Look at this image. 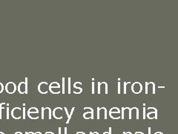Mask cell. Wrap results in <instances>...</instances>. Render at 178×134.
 Segmentation results:
<instances>
[{
  "label": "cell",
  "mask_w": 178,
  "mask_h": 134,
  "mask_svg": "<svg viewBox=\"0 0 178 134\" xmlns=\"http://www.w3.org/2000/svg\"><path fill=\"white\" fill-rule=\"evenodd\" d=\"M148 93V82H146V94Z\"/></svg>",
  "instance_id": "cb8c5ba5"
},
{
  "label": "cell",
  "mask_w": 178,
  "mask_h": 134,
  "mask_svg": "<svg viewBox=\"0 0 178 134\" xmlns=\"http://www.w3.org/2000/svg\"><path fill=\"white\" fill-rule=\"evenodd\" d=\"M5 89L6 91H7V93L11 94V93H13V92H15V91L16 90V86L14 83L9 82V83H7V85H6Z\"/></svg>",
  "instance_id": "7a4b0ae2"
},
{
  "label": "cell",
  "mask_w": 178,
  "mask_h": 134,
  "mask_svg": "<svg viewBox=\"0 0 178 134\" xmlns=\"http://www.w3.org/2000/svg\"><path fill=\"white\" fill-rule=\"evenodd\" d=\"M123 134H132V133H130V132H127V133H123Z\"/></svg>",
  "instance_id": "8d00e7d4"
},
{
  "label": "cell",
  "mask_w": 178,
  "mask_h": 134,
  "mask_svg": "<svg viewBox=\"0 0 178 134\" xmlns=\"http://www.w3.org/2000/svg\"><path fill=\"white\" fill-rule=\"evenodd\" d=\"M146 108L144 107L143 108V118L144 119L146 118Z\"/></svg>",
  "instance_id": "f546056e"
},
{
  "label": "cell",
  "mask_w": 178,
  "mask_h": 134,
  "mask_svg": "<svg viewBox=\"0 0 178 134\" xmlns=\"http://www.w3.org/2000/svg\"><path fill=\"white\" fill-rule=\"evenodd\" d=\"M48 89H49V86H48V83L46 82H42V83H39V86H38V89L42 94L47 93Z\"/></svg>",
  "instance_id": "3957f363"
},
{
  "label": "cell",
  "mask_w": 178,
  "mask_h": 134,
  "mask_svg": "<svg viewBox=\"0 0 178 134\" xmlns=\"http://www.w3.org/2000/svg\"><path fill=\"white\" fill-rule=\"evenodd\" d=\"M109 112H119V113H120V109L117 107H113L110 109Z\"/></svg>",
  "instance_id": "e0dca14e"
},
{
  "label": "cell",
  "mask_w": 178,
  "mask_h": 134,
  "mask_svg": "<svg viewBox=\"0 0 178 134\" xmlns=\"http://www.w3.org/2000/svg\"><path fill=\"white\" fill-rule=\"evenodd\" d=\"M28 117L32 119H36L39 118V112H28Z\"/></svg>",
  "instance_id": "4fadbf2b"
},
{
  "label": "cell",
  "mask_w": 178,
  "mask_h": 134,
  "mask_svg": "<svg viewBox=\"0 0 178 134\" xmlns=\"http://www.w3.org/2000/svg\"><path fill=\"white\" fill-rule=\"evenodd\" d=\"M103 134H112V128H109V132H105Z\"/></svg>",
  "instance_id": "f1b7e54d"
},
{
  "label": "cell",
  "mask_w": 178,
  "mask_h": 134,
  "mask_svg": "<svg viewBox=\"0 0 178 134\" xmlns=\"http://www.w3.org/2000/svg\"><path fill=\"white\" fill-rule=\"evenodd\" d=\"M98 93L100 94L101 93V91H100V82L98 83Z\"/></svg>",
  "instance_id": "83f0119b"
},
{
  "label": "cell",
  "mask_w": 178,
  "mask_h": 134,
  "mask_svg": "<svg viewBox=\"0 0 178 134\" xmlns=\"http://www.w3.org/2000/svg\"><path fill=\"white\" fill-rule=\"evenodd\" d=\"M90 134H99V133H97V132H94V133H93V132H91Z\"/></svg>",
  "instance_id": "836d02e7"
},
{
  "label": "cell",
  "mask_w": 178,
  "mask_h": 134,
  "mask_svg": "<svg viewBox=\"0 0 178 134\" xmlns=\"http://www.w3.org/2000/svg\"><path fill=\"white\" fill-rule=\"evenodd\" d=\"M18 89H19V93L23 94V93H27V85L26 83H24V82H21L19 83V86H18Z\"/></svg>",
  "instance_id": "ba28073f"
},
{
  "label": "cell",
  "mask_w": 178,
  "mask_h": 134,
  "mask_svg": "<svg viewBox=\"0 0 178 134\" xmlns=\"http://www.w3.org/2000/svg\"><path fill=\"white\" fill-rule=\"evenodd\" d=\"M154 134H163V133H161V132H157V133H155Z\"/></svg>",
  "instance_id": "e575fe53"
},
{
  "label": "cell",
  "mask_w": 178,
  "mask_h": 134,
  "mask_svg": "<svg viewBox=\"0 0 178 134\" xmlns=\"http://www.w3.org/2000/svg\"><path fill=\"white\" fill-rule=\"evenodd\" d=\"M68 93H71V78H68Z\"/></svg>",
  "instance_id": "ffe728a7"
},
{
  "label": "cell",
  "mask_w": 178,
  "mask_h": 134,
  "mask_svg": "<svg viewBox=\"0 0 178 134\" xmlns=\"http://www.w3.org/2000/svg\"><path fill=\"white\" fill-rule=\"evenodd\" d=\"M11 115L14 118L19 119V118H21V115H22V110H21V109L19 107H15L12 110Z\"/></svg>",
  "instance_id": "5b68a950"
},
{
  "label": "cell",
  "mask_w": 178,
  "mask_h": 134,
  "mask_svg": "<svg viewBox=\"0 0 178 134\" xmlns=\"http://www.w3.org/2000/svg\"><path fill=\"white\" fill-rule=\"evenodd\" d=\"M130 117L131 118H139V109L137 107H133L130 109Z\"/></svg>",
  "instance_id": "52a82bcc"
},
{
  "label": "cell",
  "mask_w": 178,
  "mask_h": 134,
  "mask_svg": "<svg viewBox=\"0 0 178 134\" xmlns=\"http://www.w3.org/2000/svg\"><path fill=\"white\" fill-rule=\"evenodd\" d=\"M3 89H4V86H3L2 83H0V93L3 91Z\"/></svg>",
  "instance_id": "d4e9b609"
},
{
  "label": "cell",
  "mask_w": 178,
  "mask_h": 134,
  "mask_svg": "<svg viewBox=\"0 0 178 134\" xmlns=\"http://www.w3.org/2000/svg\"><path fill=\"white\" fill-rule=\"evenodd\" d=\"M0 134H4L3 133H1V132H0Z\"/></svg>",
  "instance_id": "60d3db41"
},
{
  "label": "cell",
  "mask_w": 178,
  "mask_h": 134,
  "mask_svg": "<svg viewBox=\"0 0 178 134\" xmlns=\"http://www.w3.org/2000/svg\"><path fill=\"white\" fill-rule=\"evenodd\" d=\"M62 93H65V78H62Z\"/></svg>",
  "instance_id": "44dd1931"
},
{
  "label": "cell",
  "mask_w": 178,
  "mask_h": 134,
  "mask_svg": "<svg viewBox=\"0 0 178 134\" xmlns=\"http://www.w3.org/2000/svg\"><path fill=\"white\" fill-rule=\"evenodd\" d=\"M28 112H39V110H38L37 108L32 107V108H30V109H28Z\"/></svg>",
  "instance_id": "ac0fdd59"
},
{
  "label": "cell",
  "mask_w": 178,
  "mask_h": 134,
  "mask_svg": "<svg viewBox=\"0 0 178 134\" xmlns=\"http://www.w3.org/2000/svg\"><path fill=\"white\" fill-rule=\"evenodd\" d=\"M128 83H129V82H125L124 83V93L126 94V90H127V88H126V86H127Z\"/></svg>",
  "instance_id": "603a6c76"
},
{
  "label": "cell",
  "mask_w": 178,
  "mask_h": 134,
  "mask_svg": "<svg viewBox=\"0 0 178 134\" xmlns=\"http://www.w3.org/2000/svg\"><path fill=\"white\" fill-rule=\"evenodd\" d=\"M109 115H110V117L113 119H119V118H121V115H120V113L119 112H109Z\"/></svg>",
  "instance_id": "7c38bea8"
},
{
  "label": "cell",
  "mask_w": 178,
  "mask_h": 134,
  "mask_svg": "<svg viewBox=\"0 0 178 134\" xmlns=\"http://www.w3.org/2000/svg\"><path fill=\"white\" fill-rule=\"evenodd\" d=\"M147 109H148V112H155V111H157L156 108L154 107H148Z\"/></svg>",
  "instance_id": "7402d4cb"
},
{
  "label": "cell",
  "mask_w": 178,
  "mask_h": 134,
  "mask_svg": "<svg viewBox=\"0 0 178 134\" xmlns=\"http://www.w3.org/2000/svg\"><path fill=\"white\" fill-rule=\"evenodd\" d=\"M53 115L54 118L57 119H61L62 118V109L61 107H57L53 111Z\"/></svg>",
  "instance_id": "8992f818"
},
{
  "label": "cell",
  "mask_w": 178,
  "mask_h": 134,
  "mask_svg": "<svg viewBox=\"0 0 178 134\" xmlns=\"http://www.w3.org/2000/svg\"><path fill=\"white\" fill-rule=\"evenodd\" d=\"M83 118L86 119H90V118H94V110L93 111H88L83 114Z\"/></svg>",
  "instance_id": "9c48e42d"
},
{
  "label": "cell",
  "mask_w": 178,
  "mask_h": 134,
  "mask_svg": "<svg viewBox=\"0 0 178 134\" xmlns=\"http://www.w3.org/2000/svg\"><path fill=\"white\" fill-rule=\"evenodd\" d=\"M135 134H144V133H143L142 132H136Z\"/></svg>",
  "instance_id": "d6a6232c"
},
{
  "label": "cell",
  "mask_w": 178,
  "mask_h": 134,
  "mask_svg": "<svg viewBox=\"0 0 178 134\" xmlns=\"http://www.w3.org/2000/svg\"><path fill=\"white\" fill-rule=\"evenodd\" d=\"M100 115L103 116V118L104 119H107V110L105 107H101L100 108Z\"/></svg>",
  "instance_id": "8fae6325"
},
{
  "label": "cell",
  "mask_w": 178,
  "mask_h": 134,
  "mask_svg": "<svg viewBox=\"0 0 178 134\" xmlns=\"http://www.w3.org/2000/svg\"><path fill=\"white\" fill-rule=\"evenodd\" d=\"M97 119H100V107L97 108Z\"/></svg>",
  "instance_id": "484cf974"
},
{
  "label": "cell",
  "mask_w": 178,
  "mask_h": 134,
  "mask_svg": "<svg viewBox=\"0 0 178 134\" xmlns=\"http://www.w3.org/2000/svg\"><path fill=\"white\" fill-rule=\"evenodd\" d=\"M74 87L76 89H78V90H79V92H80V93H81V92H83V89H82L81 87H79V86H77V85H76V83H74Z\"/></svg>",
  "instance_id": "d6986e66"
},
{
  "label": "cell",
  "mask_w": 178,
  "mask_h": 134,
  "mask_svg": "<svg viewBox=\"0 0 178 134\" xmlns=\"http://www.w3.org/2000/svg\"><path fill=\"white\" fill-rule=\"evenodd\" d=\"M59 134H61V128H60V127L59 128Z\"/></svg>",
  "instance_id": "f35d334b"
},
{
  "label": "cell",
  "mask_w": 178,
  "mask_h": 134,
  "mask_svg": "<svg viewBox=\"0 0 178 134\" xmlns=\"http://www.w3.org/2000/svg\"><path fill=\"white\" fill-rule=\"evenodd\" d=\"M65 134H67V128H66V127L65 128Z\"/></svg>",
  "instance_id": "74e56055"
},
{
  "label": "cell",
  "mask_w": 178,
  "mask_h": 134,
  "mask_svg": "<svg viewBox=\"0 0 178 134\" xmlns=\"http://www.w3.org/2000/svg\"><path fill=\"white\" fill-rule=\"evenodd\" d=\"M131 91L135 94L140 93L143 91V85L140 82H134L131 85Z\"/></svg>",
  "instance_id": "6da1fadb"
},
{
  "label": "cell",
  "mask_w": 178,
  "mask_h": 134,
  "mask_svg": "<svg viewBox=\"0 0 178 134\" xmlns=\"http://www.w3.org/2000/svg\"><path fill=\"white\" fill-rule=\"evenodd\" d=\"M77 134H86V133H83V132H77Z\"/></svg>",
  "instance_id": "1f68e13d"
},
{
  "label": "cell",
  "mask_w": 178,
  "mask_h": 134,
  "mask_svg": "<svg viewBox=\"0 0 178 134\" xmlns=\"http://www.w3.org/2000/svg\"><path fill=\"white\" fill-rule=\"evenodd\" d=\"M74 109H75V107H73L72 109H71V113L68 115V120H67V121H66V124H68V123H69V121H70V119H71V116H72V114H73V112H74Z\"/></svg>",
  "instance_id": "2e32d148"
},
{
  "label": "cell",
  "mask_w": 178,
  "mask_h": 134,
  "mask_svg": "<svg viewBox=\"0 0 178 134\" xmlns=\"http://www.w3.org/2000/svg\"><path fill=\"white\" fill-rule=\"evenodd\" d=\"M16 134H22V133H20V132H18V133H16Z\"/></svg>",
  "instance_id": "ab89813d"
},
{
  "label": "cell",
  "mask_w": 178,
  "mask_h": 134,
  "mask_svg": "<svg viewBox=\"0 0 178 134\" xmlns=\"http://www.w3.org/2000/svg\"><path fill=\"white\" fill-rule=\"evenodd\" d=\"M49 87H59L60 88V85L57 82H53L49 85Z\"/></svg>",
  "instance_id": "9a60e30c"
},
{
  "label": "cell",
  "mask_w": 178,
  "mask_h": 134,
  "mask_svg": "<svg viewBox=\"0 0 178 134\" xmlns=\"http://www.w3.org/2000/svg\"><path fill=\"white\" fill-rule=\"evenodd\" d=\"M59 89H60L59 87H49V90L54 94H59L60 92Z\"/></svg>",
  "instance_id": "5bb4252c"
},
{
  "label": "cell",
  "mask_w": 178,
  "mask_h": 134,
  "mask_svg": "<svg viewBox=\"0 0 178 134\" xmlns=\"http://www.w3.org/2000/svg\"><path fill=\"white\" fill-rule=\"evenodd\" d=\"M119 82H118V93L120 94V79H118Z\"/></svg>",
  "instance_id": "4316f807"
},
{
  "label": "cell",
  "mask_w": 178,
  "mask_h": 134,
  "mask_svg": "<svg viewBox=\"0 0 178 134\" xmlns=\"http://www.w3.org/2000/svg\"><path fill=\"white\" fill-rule=\"evenodd\" d=\"M147 118H149V119H157V111H155V112H148L147 113Z\"/></svg>",
  "instance_id": "30bf717a"
},
{
  "label": "cell",
  "mask_w": 178,
  "mask_h": 134,
  "mask_svg": "<svg viewBox=\"0 0 178 134\" xmlns=\"http://www.w3.org/2000/svg\"><path fill=\"white\" fill-rule=\"evenodd\" d=\"M92 93L93 94L94 93V81L92 82Z\"/></svg>",
  "instance_id": "4dcf8cb0"
},
{
  "label": "cell",
  "mask_w": 178,
  "mask_h": 134,
  "mask_svg": "<svg viewBox=\"0 0 178 134\" xmlns=\"http://www.w3.org/2000/svg\"><path fill=\"white\" fill-rule=\"evenodd\" d=\"M148 134H151V127H148Z\"/></svg>",
  "instance_id": "d590c367"
},
{
  "label": "cell",
  "mask_w": 178,
  "mask_h": 134,
  "mask_svg": "<svg viewBox=\"0 0 178 134\" xmlns=\"http://www.w3.org/2000/svg\"><path fill=\"white\" fill-rule=\"evenodd\" d=\"M121 118L123 119H126V118H128V119H131L130 117V108L129 107H123L122 108V115Z\"/></svg>",
  "instance_id": "277c9868"
}]
</instances>
